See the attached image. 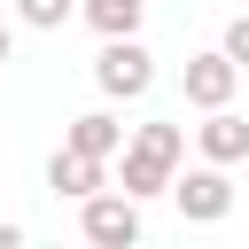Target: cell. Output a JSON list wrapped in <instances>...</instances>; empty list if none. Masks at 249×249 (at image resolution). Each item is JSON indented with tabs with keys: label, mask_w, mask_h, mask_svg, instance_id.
I'll return each instance as SVG.
<instances>
[{
	"label": "cell",
	"mask_w": 249,
	"mask_h": 249,
	"mask_svg": "<svg viewBox=\"0 0 249 249\" xmlns=\"http://www.w3.org/2000/svg\"><path fill=\"white\" fill-rule=\"evenodd\" d=\"M62 148H78V156H124V124L109 117V109H86V117H70V132H62Z\"/></svg>",
	"instance_id": "8"
},
{
	"label": "cell",
	"mask_w": 249,
	"mask_h": 249,
	"mask_svg": "<svg viewBox=\"0 0 249 249\" xmlns=\"http://www.w3.org/2000/svg\"><path fill=\"white\" fill-rule=\"evenodd\" d=\"M47 187H54V195H70V202H86V195H101V187H109V163H101V156H78V148H54Z\"/></svg>",
	"instance_id": "7"
},
{
	"label": "cell",
	"mask_w": 249,
	"mask_h": 249,
	"mask_svg": "<svg viewBox=\"0 0 249 249\" xmlns=\"http://www.w3.org/2000/svg\"><path fill=\"white\" fill-rule=\"evenodd\" d=\"M70 8H78V0H16V16H23L31 31H62V23H70Z\"/></svg>",
	"instance_id": "10"
},
{
	"label": "cell",
	"mask_w": 249,
	"mask_h": 249,
	"mask_svg": "<svg viewBox=\"0 0 249 249\" xmlns=\"http://www.w3.org/2000/svg\"><path fill=\"white\" fill-rule=\"evenodd\" d=\"M8 54H16V31H8V23H0V62H8Z\"/></svg>",
	"instance_id": "13"
},
{
	"label": "cell",
	"mask_w": 249,
	"mask_h": 249,
	"mask_svg": "<svg viewBox=\"0 0 249 249\" xmlns=\"http://www.w3.org/2000/svg\"><path fill=\"white\" fill-rule=\"evenodd\" d=\"M218 47H226V54H233V62H241V70H249V16H233V23H226V39H218Z\"/></svg>",
	"instance_id": "11"
},
{
	"label": "cell",
	"mask_w": 249,
	"mask_h": 249,
	"mask_svg": "<svg viewBox=\"0 0 249 249\" xmlns=\"http://www.w3.org/2000/svg\"><path fill=\"white\" fill-rule=\"evenodd\" d=\"M78 233L101 241V249H132V241L148 233V226H140V195H124V187H117V195H109V187L86 195V202H78Z\"/></svg>",
	"instance_id": "3"
},
{
	"label": "cell",
	"mask_w": 249,
	"mask_h": 249,
	"mask_svg": "<svg viewBox=\"0 0 249 249\" xmlns=\"http://www.w3.org/2000/svg\"><path fill=\"white\" fill-rule=\"evenodd\" d=\"M179 156H187V132L179 124H140L132 140H124V195H171V171H179Z\"/></svg>",
	"instance_id": "1"
},
{
	"label": "cell",
	"mask_w": 249,
	"mask_h": 249,
	"mask_svg": "<svg viewBox=\"0 0 249 249\" xmlns=\"http://www.w3.org/2000/svg\"><path fill=\"white\" fill-rule=\"evenodd\" d=\"M78 16L101 31V39H124V31H140V16H148V0H78Z\"/></svg>",
	"instance_id": "9"
},
{
	"label": "cell",
	"mask_w": 249,
	"mask_h": 249,
	"mask_svg": "<svg viewBox=\"0 0 249 249\" xmlns=\"http://www.w3.org/2000/svg\"><path fill=\"white\" fill-rule=\"evenodd\" d=\"M171 202H179V218H187V226H218V218L233 210V179H226V163L171 171Z\"/></svg>",
	"instance_id": "4"
},
{
	"label": "cell",
	"mask_w": 249,
	"mask_h": 249,
	"mask_svg": "<svg viewBox=\"0 0 249 249\" xmlns=\"http://www.w3.org/2000/svg\"><path fill=\"white\" fill-rule=\"evenodd\" d=\"M0 249H23V226L16 218H0Z\"/></svg>",
	"instance_id": "12"
},
{
	"label": "cell",
	"mask_w": 249,
	"mask_h": 249,
	"mask_svg": "<svg viewBox=\"0 0 249 249\" xmlns=\"http://www.w3.org/2000/svg\"><path fill=\"white\" fill-rule=\"evenodd\" d=\"M93 86H101L109 101H140V93L156 86V54L140 47V31L101 39V54H93Z\"/></svg>",
	"instance_id": "2"
},
{
	"label": "cell",
	"mask_w": 249,
	"mask_h": 249,
	"mask_svg": "<svg viewBox=\"0 0 249 249\" xmlns=\"http://www.w3.org/2000/svg\"><path fill=\"white\" fill-rule=\"evenodd\" d=\"M195 148H202V163H241L249 156V117H233V101L226 109H202V124H195Z\"/></svg>",
	"instance_id": "6"
},
{
	"label": "cell",
	"mask_w": 249,
	"mask_h": 249,
	"mask_svg": "<svg viewBox=\"0 0 249 249\" xmlns=\"http://www.w3.org/2000/svg\"><path fill=\"white\" fill-rule=\"evenodd\" d=\"M233 86H241V62H233L226 47L187 54V101H195V109H226V101H233Z\"/></svg>",
	"instance_id": "5"
}]
</instances>
